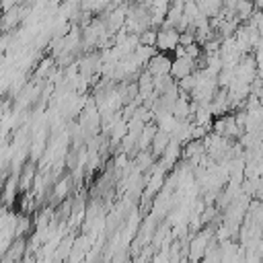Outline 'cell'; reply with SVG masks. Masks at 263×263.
<instances>
[{
    "label": "cell",
    "instance_id": "obj_2",
    "mask_svg": "<svg viewBox=\"0 0 263 263\" xmlns=\"http://www.w3.org/2000/svg\"><path fill=\"white\" fill-rule=\"evenodd\" d=\"M146 66H148L146 72H148L152 78H156V76H166L168 70H171V58H168L166 53H162V51H156V53L150 55V60L146 62Z\"/></svg>",
    "mask_w": 263,
    "mask_h": 263
},
{
    "label": "cell",
    "instance_id": "obj_1",
    "mask_svg": "<svg viewBox=\"0 0 263 263\" xmlns=\"http://www.w3.org/2000/svg\"><path fill=\"white\" fill-rule=\"evenodd\" d=\"M154 45H156L158 51H162V53L175 51V49L179 47V31H177L175 27H162V29L156 33Z\"/></svg>",
    "mask_w": 263,
    "mask_h": 263
}]
</instances>
